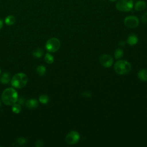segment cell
Returning a JSON list of instances; mask_svg holds the SVG:
<instances>
[{
    "label": "cell",
    "instance_id": "cell-7",
    "mask_svg": "<svg viewBox=\"0 0 147 147\" xmlns=\"http://www.w3.org/2000/svg\"><path fill=\"white\" fill-rule=\"evenodd\" d=\"M80 140V135L78 131H71L65 137V141L68 144L73 145L77 143Z\"/></svg>",
    "mask_w": 147,
    "mask_h": 147
},
{
    "label": "cell",
    "instance_id": "cell-27",
    "mask_svg": "<svg viewBox=\"0 0 147 147\" xmlns=\"http://www.w3.org/2000/svg\"><path fill=\"white\" fill-rule=\"evenodd\" d=\"M110 1H111V2H115V1H117V0H109Z\"/></svg>",
    "mask_w": 147,
    "mask_h": 147
},
{
    "label": "cell",
    "instance_id": "cell-5",
    "mask_svg": "<svg viewBox=\"0 0 147 147\" xmlns=\"http://www.w3.org/2000/svg\"><path fill=\"white\" fill-rule=\"evenodd\" d=\"M60 47V42L57 38L53 37L49 39L45 44L47 50L49 52H55Z\"/></svg>",
    "mask_w": 147,
    "mask_h": 147
},
{
    "label": "cell",
    "instance_id": "cell-20",
    "mask_svg": "<svg viewBox=\"0 0 147 147\" xmlns=\"http://www.w3.org/2000/svg\"><path fill=\"white\" fill-rule=\"evenodd\" d=\"M38 100L42 104H46L49 101V98L47 95H41L39 96Z\"/></svg>",
    "mask_w": 147,
    "mask_h": 147
},
{
    "label": "cell",
    "instance_id": "cell-15",
    "mask_svg": "<svg viewBox=\"0 0 147 147\" xmlns=\"http://www.w3.org/2000/svg\"><path fill=\"white\" fill-rule=\"evenodd\" d=\"M43 53H44V52H43V50L42 49L37 48V49H36L35 51H34L33 52L32 55L34 57L40 58L43 55Z\"/></svg>",
    "mask_w": 147,
    "mask_h": 147
},
{
    "label": "cell",
    "instance_id": "cell-8",
    "mask_svg": "<svg viewBox=\"0 0 147 147\" xmlns=\"http://www.w3.org/2000/svg\"><path fill=\"white\" fill-rule=\"evenodd\" d=\"M99 61L102 65L105 67H110L113 63V57L107 54H103L100 56Z\"/></svg>",
    "mask_w": 147,
    "mask_h": 147
},
{
    "label": "cell",
    "instance_id": "cell-23",
    "mask_svg": "<svg viewBox=\"0 0 147 147\" xmlns=\"http://www.w3.org/2000/svg\"><path fill=\"white\" fill-rule=\"evenodd\" d=\"M141 21L142 22H144V23H146L147 22V11L144 13L142 15V17H141Z\"/></svg>",
    "mask_w": 147,
    "mask_h": 147
},
{
    "label": "cell",
    "instance_id": "cell-11",
    "mask_svg": "<svg viewBox=\"0 0 147 147\" xmlns=\"http://www.w3.org/2000/svg\"><path fill=\"white\" fill-rule=\"evenodd\" d=\"M138 38L137 35L134 34H131L129 36L127 39V42L130 45H134L138 42Z\"/></svg>",
    "mask_w": 147,
    "mask_h": 147
},
{
    "label": "cell",
    "instance_id": "cell-17",
    "mask_svg": "<svg viewBox=\"0 0 147 147\" xmlns=\"http://www.w3.org/2000/svg\"><path fill=\"white\" fill-rule=\"evenodd\" d=\"M36 71L40 76H43L46 72V68L42 65H38L36 68Z\"/></svg>",
    "mask_w": 147,
    "mask_h": 147
},
{
    "label": "cell",
    "instance_id": "cell-2",
    "mask_svg": "<svg viewBox=\"0 0 147 147\" xmlns=\"http://www.w3.org/2000/svg\"><path fill=\"white\" fill-rule=\"evenodd\" d=\"M28 77L24 73H17L13 76L11 79V84L12 86L17 88H21L24 87L28 82Z\"/></svg>",
    "mask_w": 147,
    "mask_h": 147
},
{
    "label": "cell",
    "instance_id": "cell-10",
    "mask_svg": "<svg viewBox=\"0 0 147 147\" xmlns=\"http://www.w3.org/2000/svg\"><path fill=\"white\" fill-rule=\"evenodd\" d=\"M26 106L31 109H36L38 106V102L35 99H30L26 101Z\"/></svg>",
    "mask_w": 147,
    "mask_h": 147
},
{
    "label": "cell",
    "instance_id": "cell-24",
    "mask_svg": "<svg viewBox=\"0 0 147 147\" xmlns=\"http://www.w3.org/2000/svg\"><path fill=\"white\" fill-rule=\"evenodd\" d=\"M82 95L86 97H91V94L88 92V91H86V92H84Z\"/></svg>",
    "mask_w": 147,
    "mask_h": 147
},
{
    "label": "cell",
    "instance_id": "cell-16",
    "mask_svg": "<svg viewBox=\"0 0 147 147\" xmlns=\"http://www.w3.org/2000/svg\"><path fill=\"white\" fill-rule=\"evenodd\" d=\"M44 60L48 64H52L54 61V57L50 53H47L44 56Z\"/></svg>",
    "mask_w": 147,
    "mask_h": 147
},
{
    "label": "cell",
    "instance_id": "cell-22",
    "mask_svg": "<svg viewBox=\"0 0 147 147\" xmlns=\"http://www.w3.org/2000/svg\"><path fill=\"white\" fill-rule=\"evenodd\" d=\"M44 146V142L41 140H38L35 143V146L36 147H42Z\"/></svg>",
    "mask_w": 147,
    "mask_h": 147
},
{
    "label": "cell",
    "instance_id": "cell-4",
    "mask_svg": "<svg viewBox=\"0 0 147 147\" xmlns=\"http://www.w3.org/2000/svg\"><path fill=\"white\" fill-rule=\"evenodd\" d=\"M116 9L122 12H127L131 11L133 7V0H119L117 2L115 5Z\"/></svg>",
    "mask_w": 147,
    "mask_h": 147
},
{
    "label": "cell",
    "instance_id": "cell-21",
    "mask_svg": "<svg viewBox=\"0 0 147 147\" xmlns=\"http://www.w3.org/2000/svg\"><path fill=\"white\" fill-rule=\"evenodd\" d=\"M16 143L18 144V145H24L25 143H26V140L24 138H22V137H20L18 138L16 140Z\"/></svg>",
    "mask_w": 147,
    "mask_h": 147
},
{
    "label": "cell",
    "instance_id": "cell-29",
    "mask_svg": "<svg viewBox=\"0 0 147 147\" xmlns=\"http://www.w3.org/2000/svg\"><path fill=\"white\" fill-rule=\"evenodd\" d=\"M1 102H0V106H1Z\"/></svg>",
    "mask_w": 147,
    "mask_h": 147
},
{
    "label": "cell",
    "instance_id": "cell-12",
    "mask_svg": "<svg viewBox=\"0 0 147 147\" xmlns=\"http://www.w3.org/2000/svg\"><path fill=\"white\" fill-rule=\"evenodd\" d=\"M10 80V75L8 72H4L0 77V82L2 84H7Z\"/></svg>",
    "mask_w": 147,
    "mask_h": 147
},
{
    "label": "cell",
    "instance_id": "cell-25",
    "mask_svg": "<svg viewBox=\"0 0 147 147\" xmlns=\"http://www.w3.org/2000/svg\"><path fill=\"white\" fill-rule=\"evenodd\" d=\"M125 44V42L124 41H121L119 42V46H122L123 47Z\"/></svg>",
    "mask_w": 147,
    "mask_h": 147
},
{
    "label": "cell",
    "instance_id": "cell-1",
    "mask_svg": "<svg viewBox=\"0 0 147 147\" xmlns=\"http://www.w3.org/2000/svg\"><path fill=\"white\" fill-rule=\"evenodd\" d=\"M1 99L6 105H13L18 100V94L13 88H7L2 92Z\"/></svg>",
    "mask_w": 147,
    "mask_h": 147
},
{
    "label": "cell",
    "instance_id": "cell-13",
    "mask_svg": "<svg viewBox=\"0 0 147 147\" xmlns=\"http://www.w3.org/2000/svg\"><path fill=\"white\" fill-rule=\"evenodd\" d=\"M138 78L142 81H147V70L145 69H141L137 74Z\"/></svg>",
    "mask_w": 147,
    "mask_h": 147
},
{
    "label": "cell",
    "instance_id": "cell-14",
    "mask_svg": "<svg viewBox=\"0 0 147 147\" xmlns=\"http://www.w3.org/2000/svg\"><path fill=\"white\" fill-rule=\"evenodd\" d=\"M5 22L7 25H12L16 22V18L14 16L10 15L6 17Z\"/></svg>",
    "mask_w": 147,
    "mask_h": 147
},
{
    "label": "cell",
    "instance_id": "cell-6",
    "mask_svg": "<svg viewBox=\"0 0 147 147\" xmlns=\"http://www.w3.org/2000/svg\"><path fill=\"white\" fill-rule=\"evenodd\" d=\"M124 24L129 28H134L139 25V20L135 16H129L125 18Z\"/></svg>",
    "mask_w": 147,
    "mask_h": 147
},
{
    "label": "cell",
    "instance_id": "cell-9",
    "mask_svg": "<svg viewBox=\"0 0 147 147\" xmlns=\"http://www.w3.org/2000/svg\"><path fill=\"white\" fill-rule=\"evenodd\" d=\"M146 3L145 1H138L135 3L134 7L136 11H140L144 10L146 8Z\"/></svg>",
    "mask_w": 147,
    "mask_h": 147
},
{
    "label": "cell",
    "instance_id": "cell-18",
    "mask_svg": "<svg viewBox=\"0 0 147 147\" xmlns=\"http://www.w3.org/2000/svg\"><path fill=\"white\" fill-rule=\"evenodd\" d=\"M12 111L16 114L20 113L21 111V106L20 104L18 103H14L12 105Z\"/></svg>",
    "mask_w": 147,
    "mask_h": 147
},
{
    "label": "cell",
    "instance_id": "cell-28",
    "mask_svg": "<svg viewBox=\"0 0 147 147\" xmlns=\"http://www.w3.org/2000/svg\"><path fill=\"white\" fill-rule=\"evenodd\" d=\"M1 69H0V74H1Z\"/></svg>",
    "mask_w": 147,
    "mask_h": 147
},
{
    "label": "cell",
    "instance_id": "cell-26",
    "mask_svg": "<svg viewBox=\"0 0 147 147\" xmlns=\"http://www.w3.org/2000/svg\"><path fill=\"white\" fill-rule=\"evenodd\" d=\"M3 24V23L2 20L1 19H0V30H1V29H2V28Z\"/></svg>",
    "mask_w": 147,
    "mask_h": 147
},
{
    "label": "cell",
    "instance_id": "cell-3",
    "mask_svg": "<svg viewBox=\"0 0 147 147\" xmlns=\"http://www.w3.org/2000/svg\"><path fill=\"white\" fill-rule=\"evenodd\" d=\"M114 69L118 74L125 75L131 71V65L126 60H118L114 64Z\"/></svg>",
    "mask_w": 147,
    "mask_h": 147
},
{
    "label": "cell",
    "instance_id": "cell-19",
    "mask_svg": "<svg viewBox=\"0 0 147 147\" xmlns=\"http://www.w3.org/2000/svg\"><path fill=\"white\" fill-rule=\"evenodd\" d=\"M123 50L120 48L117 49L114 52V56L117 59H119L121 57H122L123 56Z\"/></svg>",
    "mask_w": 147,
    "mask_h": 147
}]
</instances>
